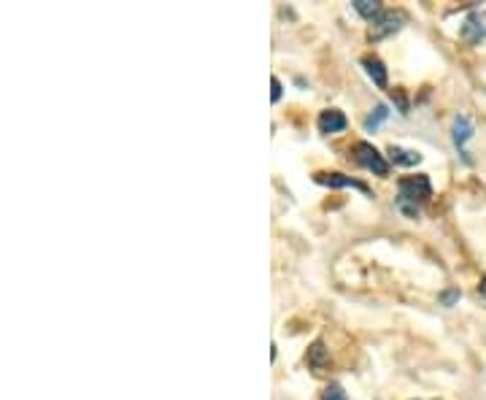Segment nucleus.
I'll return each instance as SVG.
<instances>
[{"instance_id":"nucleus-1","label":"nucleus","mask_w":486,"mask_h":400,"mask_svg":"<svg viewBox=\"0 0 486 400\" xmlns=\"http://www.w3.org/2000/svg\"><path fill=\"white\" fill-rule=\"evenodd\" d=\"M432 195V184L427 176H408L400 182V195H397V208L405 216L416 219L419 216V203L429 200Z\"/></svg>"},{"instance_id":"nucleus-2","label":"nucleus","mask_w":486,"mask_h":400,"mask_svg":"<svg viewBox=\"0 0 486 400\" xmlns=\"http://www.w3.org/2000/svg\"><path fill=\"white\" fill-rule=\"evenodd\" d=\"M354 163L357 165H362L364 170H373L376 176H386L389 173V163H386V157L373 146V143H367V141H357L354 143Z\"/></svg>"},{"instance_id":"nucleus-3","label":"nucleus","mask_w":486,"mask_h":400,"mask_svg":"<svg viewBox=\"0 0 486 400\" xmlns=\"http://www.w3.org/2000/svg\"><path fill=\"white\" fill-rule=\"evenodd\" d=\"M459 35H462L465 44H481L486 38V11H470L465 16Z\"/></svg>"},{"instance_id":"nucleus-4","label":"nucleus","mask_w":486,"mask_h":400,"mask_svg":"<svg viewBox=\"0 0 486 400\" xmlns=\"http://www.w3.org/2000/svg\"><path fill=\"white\" fill-rule=\"evenodd\" d=\"M473 133H475L473 119L468 117V114H459V117L454 119V127H451V139H454V146L462 152V157H465V163H470V157H468V152H465V143L473 139Z\"/></svg>"},{"instance_id":"nucleus-5","label":"nucleus","mask_w":486,"mask_h":400,"mask_svg":"<svg viewBox=\"0 0 486 400\" xmlns=\"http://www.w3.org/2000/svg\"><path fill=\"white\" fill-rule=\"evenodd\" d=\"M397 30H400V14H395V11H381V14L373 19V25H370V38L379 41V38L389 35V33H397Z\"/></svg>"},{"instance_id":"nucleus-6","label":"nucleus","mask_w":486,"mask_h":400,"mask_svg":"<svg viewBox=\"0 0 486 400\" xmlns=\"http://www.w3.org/2000/svg\"><path fill=\"white\" fill-rule=\"evenodd\" d=\"M316 124H319V133H324V136H333V133L346 130L349 119L343 117V111H338V108H327V111H321V114H319Z\"/></svg>"},{"instance_id":"nucleus-7","label":"nucleus","mask_w":486,"mask_h":400,"mask_svg":"<svg viewBox=\"0 0 486 400\" xmlns=\"http://www.w3.org/2000/svg\"><path fill=\"white\" fill-rule=\"evenodd\" d=\"M316 182L319 184H327V187H354V189H360V192H367V184H362V182H357V179H351V176H343V173H316Z\"/></svg>"},{"instance_id":"nucleus-8","label":"nucleus","mask_w":486,"mask_h":400,"mask_svg":"<svg viewBox=\"0 0 486 400\" xmlns=\"http://www.w3.org/2000/svg\"><path fill=\"white\" fill-rule=\"evenodd\" d=\"M362 65L367 71V76L376 81V87H386V68L379 57H362Z\"/></svg>"},{"instance_id":"nucleus-9","label":"nucleus","mask_w":486,"mask_h":400,"mask_svg":"<svg viewBox=\"0 0 486 400\" xmlns=\"http://www.w3.org/2000/svg\"><path fill=\"white\" fill-rule=\"evenodd\" d=\"M389 157L395 160L397 165H416L422 163V154L413 149H403V146H389Z\"/></svg>"},{"instance_id":"nucleus-10","label":"nucleus","mask_w":486,"mask_h":400,"mask_svg":"<svg viewBox=\"0 0 486 400\" xmlns=\"http://www.w3.org/2000/svg\"><path fill=\"white\" fill-rule=\"evenodd\" d=\"M354 8H357L364 19H370V22L381 14V6L376 3V0H354Z\"/></svg>"},{"instance_id":"nucleus-11","label":"nucleus","mask_w":486,"mask_h":400,"mask_svg":"<svg viewBox=\"0 0 486 400\" xmlns=\"http://www.w3.org/2000/svg\"><path fill=\"white\" fill-rule=\"evenodd\" d=\"M389 117V111H386V106L384 103H379V106L373 108V114H367V119H364V130H376L384 119Z\"/></svg>"},{"instance_id":"nucleus-12","label":"nucleus","mask_w":486,"mask_h":400,"mask_svg":"<svg viewBox=\"0 0 486 400\" xmlns=\"http://www.w3.org/2000/svg\"><path fill=\"white\" fill-rule=\"evenodd\" d=\"M321 400H349V398H346V392H343L340 384H327L324 392H321Z\"/></svg>"},{"instance_id":"nucleus-13","label":"nucleus","mask_w":486,"mask_h":400,"mask_svg":"<svg viewBox=\"0 0 486 400\" xmlns=\"http://www.w3.org/2000/svg\"><path fill=\"white\" fill-rule=\"evenodd\" d=\"M321 360H324V343L316 341V343L311 346V352H308V363H311V365H319Z\"/></svg>"},{"instance_id":"nucleus-14","label":"nucleus","mask_w":486,"mask_h":400,"mask_svg":"<svg viewBox=\"0 0 486 400\" xmlns=\"http://www.w3.org/2000/svg\"><path fill=\"white\" fill-rule=\"evenodd\" d=\"M456 300H459V290H449V293L441 295V303H443V306H454Z\"/></svg>"},{"instance_id":"nucleus-15","label":"nucleus","mask_w":486,"mask_h":400,"mask_svg":"<svg viewBox=\"0 0 486 400\" xmlns=\"http://www.w3.org/2000/svg\"><path fill=\"white\" fill-rule=\"evenodd\" d=\"M271 87H273V103H278L281 100V81L278 78H271Z\"/></svg>"},{"instance_id":"nucleus-16","label":"nucleus","mask_w":486,"mask_h":400,"mask_svg":"<svg viewBox=\"0 0 486 400\" xmlns=\"http://www.w3.org/2000/svg\"><path fill=\"white\" fill-rule=\"evenodd\" d=\"M478 293H481V298L486 300V278H481V284H478Z\"/></svg>"}]
</instances>
